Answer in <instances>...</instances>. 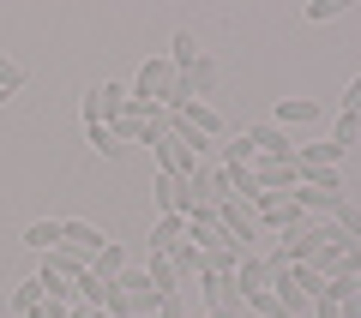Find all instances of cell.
<instances>
[{
  "label": "cell",
  "mask_w": 361,
  "mask_h": 318,
  "mask_svg": "<svg viewBox=\"0 0 361 318\" xmlns=\"http://www.w3.org/2000/svg\"><path fill=\"white\" fill-rule=\"evenodd\" d=\"M331 222H337V234H343L349 246H361V210H355V204H349V198L337 204V217H331Z\"/></svg>",
  "instance_id": "cell-26"
},
{
  "label": "cell",
  "mask_w": 361,
  "mask_h": 318,
  "mask_svg": "<svg viewBox=\"0 0 361 318\" xmlns=\"http://www.w3.org/2000/svg\"><path fill=\"white\" fill-rule=\"evenodd\" d=\"M193 288H199V300H205V312H211V306H241L235 282H229V276H217V270H205V276H199Z\"/></svg>",
  "instance_id": "cell-11"
},
{
  "label": "cell",
  "mask_w": 361,
  "mask_h": 318,
  "mask_svg": "<svg viewBox=\"0 0 361 318\" xmlns=\"http://www.w3.org/2000/svg\"><path fill=\"white\" fill-rule=\"evenodd\" d=\"M253 217H259V234H289V229H301L307 222V210L295 204V192H271V198H259L253 204Z\"/></svg>",
  "instance_id": "cell-1"
},
{
  "label": "cell",
  "mask_w": 361,
  "mask_h": 318,
  "mask_svg": "<svg viewBox=\"0 0 361 318\" xmlns=\"http://www.w3.org/2000/svg\"><path fill=\"white\" fill-rule=\"evenodd\" d=\"M235 294H241V300H247V294H253V288H265V258H253V253H247L241 258V270H235Z\"/></svg>",
  "instance_id": "cell-20"
},
{
  "label": "cell",
  "mask_w": 361,
  "mask_h": 318,
  "mask_svg": "<svg viewBox=\"0 0 361 318\" xmlns=\"http://www.w3.org/2000/svg\"><path fill=\"white\" fill-rule=\"evenodd\" d=\"M247 174H253V186L265 192H295L301 186V163H265V156H253V168H247Z\"/></svg>",
  "instance_id": "cell-4"
},
{
  "label": "cell",
  "mask_w": 361,
  "mask_h": 318,
  "mask_svg": "<svg viewBox=\"0 0 361 318\" xmlns=\"http://www.w3.org/2000/svg\"><path fill=\"white\" fill-rule=\"evenodd\" d=\"M121 115H127V84H97L85 96V120H97V127H115Z\"/></svg>",
  "instance_id": "cell-5"
},
{
  "label": "cell",
  "mask_w": 361,
  "mask_h": 318,
  "mask_svg": "<svg viewBox=\"0 0 361 318\" xmlns=\"http://www.w3.org/2000/svg\"><path fill=\"white\" fill-rule=\"evenodd\" d=\"M25 246H37V253H49V246H61V222H54V217H37V222L25 229Z\"/></svg>",
  "instance_id": "cell-24"
},
{
  "label": "cell",
  "mask_w": 361,
  "mask_h": 318,
  "mask_svg": "<svg viewBox=\"0 0 361 318\" xmlns=\"http://www.w3.org/2000/svg\"><path fill=\"white\" fill-rule=\"evenodd\" d=\"M109 288H115V282H103V276H97V270H85V276L73 282V300H78V306H97V312H103Z\"/></svg>",
  "instance_id": "cell-18"
},
{
  "label": "cell",
  "mask_w": 361,
  "mask_h": 318,
  "mask_svg": "<svg viewBox=\"0 0 361 318\" xmlns=\"http://www.w3.org/2000/svg\"><path fill=\"white\" fill-rule=\"evenodd\" d=\"M42 300H49V294H42V276H25V282L13 288V312H18V318H30Z\"/></svg>",
  "instance_id": "cell-21"
},
{
  "label": "cell",
  "mask_w": 361,
  "mask_h": 318,
  "mask_svg": "<svg viewBox=\"0 0 361 318\" xmlns=\"http://www.w3.org/2000/svg\"><path fill=\"white\" fill-rule=\"evenodd\" d=\"M199 54H205V49L193 42V30H175V42H169V66H175V72H187Z\"/></svg>",
  "instance_id": "cell-22"
},
{
  "label": "cell",
  "mask_w": 361,
  "mask_h": 318,
  "mask_svg": "<svg viewBox=\"0 0 361 318\" xmlns=\"http://www.w3.org/2000/svg\"><path fill=\"white\" fill-rule=\"evenodd\" d=\"M90 270H97V276H103V282H115L121 270H127V246H121V241H109L103 253L90 258Z\"/></svg>",
  "instance_id": "cell-19"
},
{
  "label": "cell",
  "mask_w": 361,
  "mask_h": 318,
  "mask_svg": "<svg viewBox=\"0 0 361 318\" xmlns=\"http://www.w3.org/2000/svg\"><path fill=\"white\" fill-rule=\"evenodd\" d=\"M42 270H54V276H66V282H78V276H85V270H90V258L85 253H78V246H49V253H42Z\"/></svg>",
  "instance_id": "cell-8"
},
{
  "label": "cell",
  "mask_w": 361,
  "mask_h": 318,
  "mask_svg": "<svg viewBox=\"0 0 361 318\" xmlns=\"http://www.w3.org/2000/svg\"><path fill=\"white\" fill-rule=\"evenodd\" d=\"M337 108H343V115H361V72H355V78L343 84V96H337Z\"/></svg>",
  "instance_id": "cell-32"
},
{
  "label": "cell",
  "mask_w": 361,
  "mask_h": 318,
  "mask_svg": "<svg viewBox=\"0 0 361 318\" xmlns=\"http://www.w3.org/2000/svg\"><path fill=\"white\" fill-rule=\"evenodd\" d=\"M223 168H253V144H247V139H229V144H223Z\"/></svg>",
  "instance_id": "cell-30"
},
{
  "label": "cell",
  "mask_w": 361,
  "mask_h": 318,
  "mask_svg": "<svg viewBox=\"0 0 361 318\" xmlns=\"http://www.w3.org/2000/svg\"><path fill=\"white\" fill-rule=\"evenodd\" d=\"M295 163L301 168H343V151L331 139H313V144H295Z\"/></svg>",
  "instance_id": "cell-13"
},
{
  "label": "cell",
  "mask_w": 361,
  "mask_h": 318,
  "mask_svg": "<svg viewBox=\"0 0 361 318\" xmlns=\"http://www.w3.org/2000/svg\"><path fill=\"white\" fill-rule=\"evenodd\" d=\"M180 241H187V217H157L145 234V253H175Z\"/></svg>",
  "instance_id": "cell-9"
},
{
  "label": "cell",
  "mask_w": 361,
  "mask_h": 318,
  "mask_svg": "<svg viewBox=\"0 0 361 318\" xmlns=\"http://www.w3.org/2000/svg\"><path fill=\"white\" fill-rule=\"evenodd\" d=\"M157 318H187V300H180V294H169V300L157 306Z\"/></svg>",
  "instance_id": "cell-33"
},
{
  "label": "cell",
  "mask_w": 361,
  "mask_h": 318,
  "mask_svg": "<svg viewBox=\"0 0 361 318\" xmlns=\"http://www.w3.org/2000/svg\"><path fill=\"white\" fill-rule=\"evenodd\" d=\"M241 139L253 144V156H265V163H295V139H289L277 120H259V127H247Z\"/></svg>",
  "instance_id": "cell-2"
},
{
  "label": "cell",
  "mask_w": 361,
  "mask_h": 318,
  "mask_svg": "<svg viewBox=\"0 0 361 318\" xmlns=\"http://www.w3.org/2000/svg\"><path fill=\"white\" fill-rule=\"evenodd\" d=\"M313 312H319V318H343V312H337V300H313Z\"/></svg>",
  "instance_id": "cell-35"
},
{
  "label": "cell",
  "mask_w": 361,
  "mask_h": 318,
  "mask_svg": "<svg viewBox=\"0 0 361 318\" xmlns=\"http://www.w3.org/2000/svg\"><path fill=\"white\" fill-rule=\"evenodd\" d=\"M145 276H151V288L163 294V300H169V294H180V288H187V282L175 276V265H169V253H145Z\"/></svg>",
  "instance_id": "cell-12"
},
{
  "label": "cell",
  "mask_w": 361,
  "mask_h": 318,
  "mask_svg": "<svg viewBox=\"0 0 361 318\" xmlns=\"http://www.w3.org/2000/svg\"><path fill=\"white\" fill-rule=\"evenodd\" d=\"M169 265H175V276H180V282H199V276H205V253H199L193 241H180L175 253H169Z\"/></svg>",
  "instance_id": "cell-16"
},
{
  "label": "cell",
  "mask_w": 361,
  "mask_h": 318,
  "mask_svg": "<svg viewBox=\"0 0 361 318\" xmlns=\"http://www.w3.org/2000/svg\"><path fill=\"white\" fill-rule=\"evenodd\" d=\"M175 132H205V139H217L223 115L211 108V102H187V108H175Z\"/></svg>",
  "instance_id": "cell-7"
},
{
  "label": "cell",
  "mask_w": 361,
  "mask_h": 318,
  "mask_svg": "<svg viewBox=\"0 0 361 318\" xmlns=\"http://www.w3.org/2000/svg\"><path fill=\"white\" fill-rule=\"evenodd\" d=\"M151 204H157V217H180V174H157Z\"/></svg>",
  "instance_id": "cell-15"
},
{
  "label": "cell",
  "mask_w": 361,
  "mask_h": 318,
  "mask_svg": "<svg viewBox=\"0 0 361 318\" xmlns=\"http://www.w3.org/2000/svg\"><path fill=\"white\" fill-rule=\"evenodd\" d=\"M355 139H361V115H343V108H337V120H331V144H337V151H349Z\"/></svg>",
  "instance_id": "cell-27"
},
{
  "label": "cell",
  "mask_w": 361,
  "mask_h": 318,
  "mask_svg": "<svg viewBox=\"0 0 361 318\" xmlns=\"http://www.w3.org/2000/svg\"><path fill=\"white\" fill-rule=\"evenodd\" d=\"M61 241H66V246H78L85 258H97V253L109 246V234L97 229V222H61Z\"/></svg>",
  "instance_id": "cell-10"
},
{
  "label": "cell",
  "mask_w": 361,
  "mask_h": 318,
  "mask_svg": "<svg viewBox=\"0 0 361 318\" xmlns=\"http://www.w3.org/2000/svg\"><path fill=\"white\" fill-rule=\"evenodd\" d=\"M307 18H313V25H331V18H343V0H313Z\"/></svg>",
  "instance_id": "cell-31"
},
{
  "label": "cell",
  "mask_w": 361,
  "mask_h": 318,
  "mask_svg": "<svg viewBox=\"0 0 361 318\" xmlns=\"http://www.w3.org/2000/svg\"><path fill=\"white\" fill-rule=\"evenodd\" d=\"M85 144L97 156H109V163H121V156H127V144L115 139V127H97V120H85Z\"/></svg>",
  "instance_id": "cell-17"
},
{
  "label": "cell",
  "mask_w": 361,
  "mask_h": 318,
  "mask_svg": "<svg viewBox=\"0 0 361 318\" xmlns=\"http://www.w3.org/2000/svg\"><path fill=\"white\" fill-rule=\"evenodd\" d=\"M217 229L229 234L235 246H253V241H259V217H253V204H241V198H223V204H217Z\"/></svg>",
  "instance_id": "cell-3"
},
{
  "label": "cell",
  "mask_w": 361,
  "mask_h": 318,
  "mask_svg": "<svg viewBox=\"0 0 361 318\" xmlns=\"http://www.w3.org/2000/svg\"><path fill=\"white\" fill-rule=\"evenodd\" d=\"M180 84L193 90V96H199V102H205V96H211V90H217V61H211V54H199V61H193V66H187V72H180Z\"/></svg>",
  "instance_id": "cell-14"
},
{
  "label": "cell",
  "mask_w": 361,
  "mask_h": 318,
  "mask_svg": "<svg viewBox=\"0 0 361 318\" xmlns=\"http://www.w3.org/2000/svg\"><path fill=\"white\" fill-rule=\"evenodd\" d=\"M241 306H247V318H283V300H277L271 288H253Z\"/></svg>",
  "instance_id": "cell-25"
},
{
  "label": "cell",
  "mask_w": 361,
  "mask_h": 318,
  "mask_svg": "<svg viewBox=\"0 0 361 318\" xmlns=\"http://www.w3.org/2000/svg\"><path fill=\"white\" fill-rule=\"evenodd\" d=\"M18 90H25V66L0 54V96H18Z\"/></svg>",
  "instance_id": "cell-29"
},
{
  "label": "cell",
  "mask_w": 361,
  "mask_h": 318,
  "mask_svg": "<svg viewBox=\"0 0 361 318\" xmlns=\"http://www.w3.org/2000/svg\"><path fill=\"white\" fill-rule=\"evenodd\" d=\"M325 115H331V108H325L319 96H283V102H277V115H271V120H277V127H283V132H295V127H319Z\"/></svg>",
  "instance_id": "cell-6"
},
{
  "label": "cell",
  "mask_w": 361,
  "mask_h": 318,
  "mask_svg": "<svg viewBox=\"0 0 361 318\" xmlns=\"http://www.w3.org/2000/svg\"><path fill=\"white\" fill-rule=\"evenodd\" d=\"M337 312H343V318H361V294H349V300L337 306Z\"/></svg>",
  "instance_id": "cell-34"
},
{
  "label": "cell",
  "mask_w": 361,
  "mask_h": 318,
  "mask_svg": "<svg viewBox=\"0 0 361 318\" xmlns=\"http://www.w3.org/2000/svg\"><path fill=\"white\" fill-rule=\"evenodd\" d=\"M37 276H42V294H49L54 306H73V282L66 276H54V270H37Z\"/></svg>",
  "instance_id": "cell-28"
},
{
  "label": "cell",
  "mask_w": 361,
  "mask_h": 318,
  "mask_svg": "<svg viewBox=\"0 0 361 318\" xmlns=\"http://www.w3.org/2000/svg\"><path fill=\"white\" fill-rule=\"evenodd\" d=\"M301 186H313V192H331V198H343V168H301Z\"/></svg>",
  "instance_id": "cell-23"
}]
</instances>
